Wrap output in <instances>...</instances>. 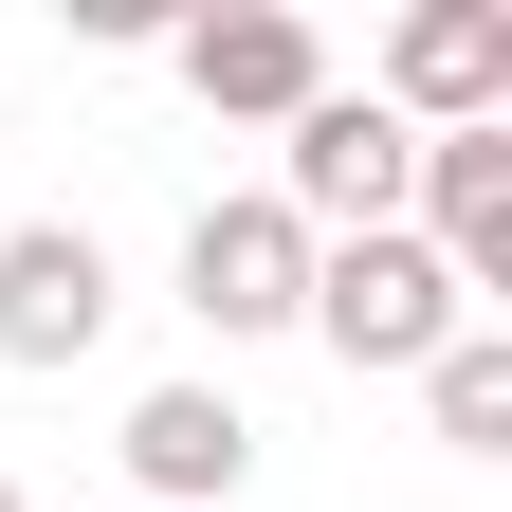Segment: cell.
Segmentation results:
<instances>
[{
    "mask_svg": "<svg viewBox=\"0 0 512 512\" xmlns=\"http://www.w3.org/2000/svg\"><path fill=\"white\" fill-rule=\"evenodd\" d=\"M293 330H330V366H384V384H421L439 348L476 330V293L439 275V256L384 220V238H311V311Z\"/></svg>",
    "mask_w": 512,
    "mask_h": 512,
    "instance_id": "1",
    "label": "cell"
},
{
    "mask_svg": "<svg viewBox=\"0 0 512 512\" xmlns=\"http://www.w3.org/2000/svg\"><path fill=\"white\" fill-rule=\"evenodd\" d=\"M403 183H421V128L384 110V92H311L293 147H275V202H293L311 238H384V220H403Z\"/></svg>",
    "mask_w": 512,
    "mask_h": 512,
    "instance_id": "2",
    "label": "cell"
},
{
    "mask_svg": "<svg viewBox=\"0 0 512 512\" xmlns=\"http://www.w3.org/2000/svg\"><path fill=\"white\" fill-rule=\"evenodd\" d=\"M366 92L403 128H512V0H403Z\"/></svg>",
    "mask_w": 512,
    "mask_h": 512,
    "instance_id": "3",
    "label": "cell"
},
{
    "mask_svg": "<svg viewBox=\"0 0 512 512\" xmlns=\"http://www.w3.org/2000/svg\"><path fill=\"white\" fill-rule=\"evenodd\" d=\"M183 311H202L220 348H238V330H293V311H311V220L275 202V183L183 220Z\"/></svg>",
    "mask_w": 512,
    "mask_h": 512,
    "instance_id": "4",
    "label": "cell"
},
{
    "mask_svg": "<svg viewBox=\"0 0 512 512\" xmlns=\"http://www.w3.org/2000/svg\"><path fill=\"white\" fill-rule=\"evenodd\" d=\"M165 55H183V92L238 110V128H293L311 92H330V37H311L293 0H220V19H183Z\"/></svg>",
    "mask_w": 512,
    "mask_h": 512,
    "instance_id": "5",
    "label": "cell"
},
{
    "mask_svg": "<svg viewBox=\"0 0 512 512\" xmlns=\"http://www.w3.org/2000/svg\"><path fill=\"white\" fill-rule=\"evenodd\" d=\"M110 348V256L74 220H0V366H92Z\"/></svg>",
    "mask_w": 512,
    "mask_h": 512,
    "instance_id": "6",
    "label": "cell"
},
{
    "mask_svg": "<svg viewBox=\"0 0 512 512\" xmlns=\"http://www.w3.org/2000/svg\"><path fill=\"white\" fill-rule=\"evenodd\" d=\"M238 476H256V421L220 384H147V403H128V494L147 512H220Z\"/></svg>",
    "mask_w": 512,
    "mask_h": 512,
    "instance_id": "7",
    "label": "cell"
},
{
    "mask_svg": "<svg viewBox=\"0 0 512 512\" xmlns=\"http://www.w3.org/2000/svg\"><path fill=\"white\" fill-rule=\"evenodd\" d=\"M421 403H439L458 458H512V330H458V348L421 366Z\"/></svg>",
    "mask_w": 512,
    "mask_h": 512,
    "instance_id": "8",
    "label": "cell"
},
{
    "mask_svg": "<svg viewBox=\"0 0 512 512\" xmlns=\"http://www.w3.org/2000/svg\"><path fill=\"white\" fill-rule=\"evenodd\" d=\"M0 512H19V476H0Z\"/></svg>",
    "mask_w": 512,
    "mask_h": 512,
    "instance_id": "9",
    "label": "cell"
}]
</instances>
